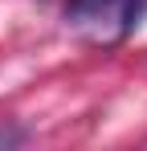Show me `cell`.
<instances>
[{
    "mask_svg": "<svg viewBox=\"0 0 147 151\" xmlns=\"http://www.w3.org/2000/svg\"><path fill=\"white\" fill-rule=\"evenodd\" d=\"M147 0H70L66 25L94 45H119L143 21Z\"/></svg>",
    "mask_w": 147,
    "mask_h": 151,
    "instance_id": "1",
    "label": "cell"
}]
</instances>
